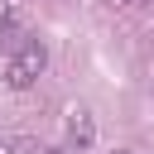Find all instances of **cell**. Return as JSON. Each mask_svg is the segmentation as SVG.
I'll list each match as a JSON object with an SVG mask.
<instances>
[{
	"instance_id": "cell-1",
	"label": "cell",
	"mask_w": 154,
	"mask_h": 154,
	"mask_svg": "<svg viewBox=\"0 0 154 154\" xmlns=\"http://www.w3.org/2000/svg\"><path fill=\"white\" fill-rule=\"evenodd\" d=\"M67 144L72 149H91L96 144V120H91L87 106H72L67 111Z\"/></svg>"
},
{
	"instance_id": "cell-2",
	"label": "cell",
	"mask_w": 154,
	"mask_h": 154,
	"mask_svg": "<svg viewBox=\"0 0 154 154\" xmlns=\"http://www.w3.org/2000/svg\"><path fill=\"white\" fill-rule=\"evenodd\" d=\"M34 77H38V72H34L24 58H10V63H5V87H10V91H24V87H34Z\"/></svg>"
},
{
	"instance_id": "cell-3",
	"label": "cell",
	"mask_w": 154,
	"mask_h": 154,
	"mask_svg": "<svg viewBox=\"0 0 154 154\" xmlns=\"http://www.w3.org/2000/svg\"><path fill=\"white\" fill-rule=\"evenodd\" d=\"M0 154H43V144L29 135H14V140H0Z\"/></svg>"
},
{
	"instance_id": "cell-4",
	"label": "cell",
	"mask_w": 154,
	"mask_h": 154,
	"mask_svg": "<svg viewBox=\"0 0 154 154\" xmlns=\"http://www.w3.org/2000/svg\"><path fill=\"white\" fill-rule=\"evenodd\" d=\"M19 24V10H14V0H0V29H14Z\"/></svg>"
},
{
	"instance_id": "cell-5",
	"label": "cell",
	"mask_w": 154,
	"mask_h": 154,
	"mask_svg": "<svg viewBox=\"0 0 154 154\" xmlns=\"http://www.w3.org/2000/svg\"><path fill=\"white\" fill-rule=\"evenodd\" d=\"M43 154H67V149H63V144H48V149H43Z\"/></svg>"
},
{
	"instance_id": "cell-6",
	"label": "cell",
	"mask_w": 154,
	"mask_h": 154,
	"mask_svg": "<svg viewBox=\"0 0 154 154\" xmlns=\"http://www.w3.org/2000/svg\"><path fill=\"white\" fill-rule=\"evenodd\" d=\"M106 5H130V0H106Z\"/></svg>"
},
{
	"instance_id": "cell-7",
	"label": "cell",
	"mask_w": 154,
	"mask_h": 154,
	"mask_svg": "<svg viewBox=\"0 0 154 154\" xmlns=\"http://www.w3.org/2000/svg\"><path fill=\"white\" fill-rule=\"evenodd\" d=\"M116 154H135V149H116Z\"/></svg>"
}]
</instances>
